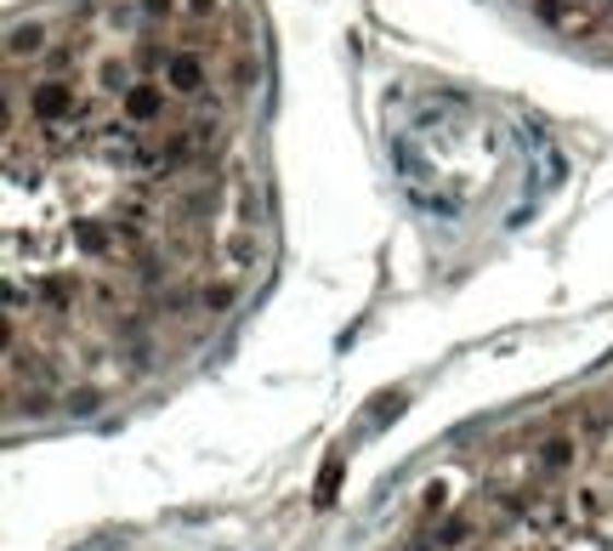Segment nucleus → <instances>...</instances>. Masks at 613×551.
Wrapping results in <instances>:
<instances>
[{"mask_svg": "<svg viewBox=\"0 0 613 551\" xmlns=\"http://www.w3.org/2000/svg\"><path fill=\"white\" fill-rule=\"evenodd\" d=\"M579 460H586V438L563 421V426H551L540 432V438H529V478L534 483H557L563 472H574Z\"/></svg>", "mask_w": 613, "mask_h": 551, "instance_id": "nucleus-1", "label": "nucleus"}, {"mask_svg": "<svg viewBox=\"0 0 613 551\" xmlns=\"http://www.w3.org/2000/svg\"><path fill=\"white\" fill-rule=\"evenodd\" d=\"M160 80H165V92L177 103H199L204 92H211V57H204L199 46H170L165 63H160Z\"/></svg>", "mask_w": 613, "mask_h": 551, "instance_id": "nucleus-2", "label": "nucleus"}, {"mask_svg": "<svg viewBox=\"0 0 613 551\" xmlns=\"http://www.w3.org/2000/svg\"><path fill=\"white\" fill-rule=\"evenodd\" d=\"M80 108V85L63 80V74H40L28 85V120L35 126H69Z\"/></svg>", "mask_w": 613, "mask_h": 551, "instance_id": "nucleus-3", "label": "nucleus"}, {"mask_svg": "<svg viewBox=\"0 0 613 551\" xmlns=\"http://www.w3.org/2000/svg\"><path fill=\"white\" fill-rule=\"evenodd\" d=\"M165 108H170V92H165V80H149V74H137L126 92H120V120L131 131H149L154 120H165Z\"/></svg>", "mask_w": 613, "mask_h": 551, "instance_id": "nucleus-4", "label": "nucleus"}, {"mask_svg": "<svg viewBox=\"0 0 613 551\" xmlns=\"http://www.w3.org/2000/svg\"><path fill=\"white\" fill-rule=\"evenodd\" d=\"M51 35H46V23H12V35H7V69H17L23 57L35 63V57H46Z\"/></svg>", "mask_w": 613, "mask_h": 551, "instance_id": "nucleus-5", "label": "nucleus"}, {"mask_svg": "<svg viewBox=\"0 0 613 551\" xmlns=\"http://www.w3.org/2000/svg\"><path fill=\"white\" fill-rule=\"evenodd\" d=\"M193 296H199V318H216V313H227L233 302H239V279H204Z\"/></svg>", "mask_w": 613, "mask_h": 551, "instance_id": "nucleus-6", "label": "nucleus"}, {"mask_svg": "<svg viewBox=\"0 0 613 551\" xmlns=\"http://www.w3.org/2000/svg\"><path fill=\"white\" fill-rule=\"evenodd\" d=\"M250 80H256V51H250V46H239V51H233V63H227V92H233V97H245V92H250Z\"/></svg>", "mask_w": 613, "mask_h": 551, "instance_id": "nucleus-7", "label": "nucleus"}, {"mask_svg": "<svg viewBox=\"0 0 613 551\" xmlns=\"http://www.w3.org/2000/svg\"><path fill=\"white\" fill-rule=\"evenodd\" d=\"M131 7H137V17L149 23V28L177 23V17H182V0H131Z\"/></svg>", "mask_w": 613, "mask_h": 551, "instance_id": "nucleus-8", "label": "nucleus"}, {"mask_svg": "<svg viewBox=\"0 0 613 551\" xmlns=\"http://www.w3.org/2000/svg\"><path fill=\"white\" fill-rule=\"evenodd\" d=\"M421 512H426V517L449 512V483H444V478H437V483H426V495H421Z\"/></svg>", "mask_w": 613, "mask_h": 551, "instance_id": "nucleus-9", "label": "nucleus"}, {"mask_svg": "<svg viewBox=\"0 0 613 551\" xmlns=\"http://www.w3.org/2000/svg\"><path fill=\"white\" fill-rule=\"evenodd\" d=\"M216 12H222V0H182V17L188 23H211Z\"/></svg>", "mask_w": 613, "mask_h": 551, "instance_id": "nucleus-10", "label": "nucleus"}, {"mask_svg": "<svg viewBox=\"0 0 613 551\" xmlns=\"http://www.w3.org/2000/svg\"><path fill=\"white\" fill-rule=\"evenodd\" d=\"M63 410H74V415H85V410H97V392H92V387H80V392L69 387V392H63Z\"/></svg>", "mask_w": 613, "mask_h": 551, "instance_id": "nucleus-11", "label": "nucleus"}, {"mask_svg": "<svg viewBox=\"0 0 613 551\" xmlns=\"http://www.w3.org/2000/svg\"><path fill=\"white\" fill-rule=\"evenodd\" d=\"M341 467H346V460H341V455H335V460H330V467H325V483H318V501H330V489H335Z\"/></svg>", "mask_w": 613, "mask_h": 551, "instance_id": "nucleus-12", "label": "nucleus"}]
</instances>
